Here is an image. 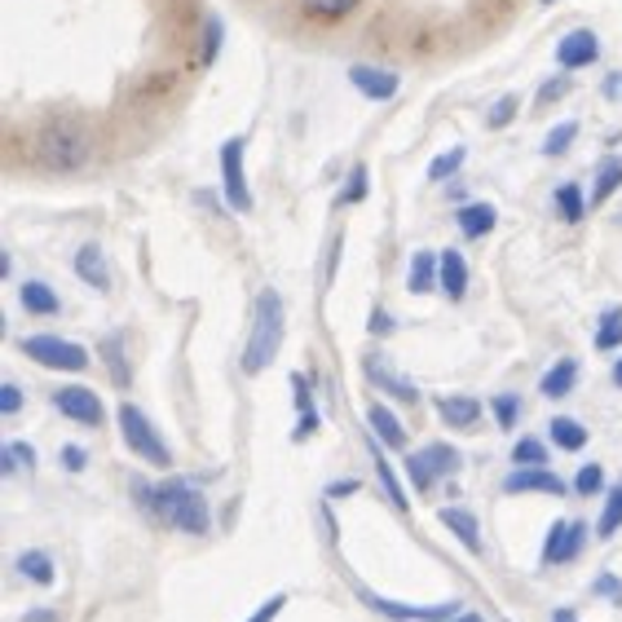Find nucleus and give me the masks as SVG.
Segmentation results:
<instances>
[{"mask_svg":"<svg viewBox=\"0 0 622 622\" xmlns=\"http://www.w3.org/2000/svg\"><path fill=\"white\" fill-rule=\"evenodd\" d=\"M288 335V305L274 288H261L252 301V322H248V344H243V371L261 375L266 366H274L279 349Z\"/></svg>","mask_w":622,"mask_h":622,"instance_id":"f257e3e1","label":"nucleus"},{"mask_svg":"<svg viewBox=\"0 0 622 622\" xmlns=\"http://www.w3.org/2000/svg\"><path fill=\"white\" fill-rule=\"evenodd\" d=\"M89 128L80 120H44L35 133V159L53 173H75L89 164Z\"/></svg>","mask_w":622,"mask_h":622,"instance_id":"f03ea898","label":"nucleus"},{"mask_svg":"<svg viewBox=\"0 0 622 622\" xmlns=\"http://www.w3.org/2000/svg\"><path fill=\"white\" fill-rule=\"evenodd\" d=\"M155 517H164L182 535H208L212 530L208 499L199 495V486L190 477H168V481L155 486Z\"/></svg>","mask_w":622,"mask_h":622,"instance_id":"7ed1b4c3","label":"nucleus"},{"mask_svg":"<svg viewBox=\"0 0 622 622\" xmlns=\"http://www.w3.org/2000/svg\"><path fill=\"white\" fill-rule=\"evenodd\" d=\"M120 433H124V446H128L142 464H151V468H173V450H168V442L159 437V428L151 424V415H146L142 406H133V402L120 406Z\"/></svg>","mask_w":622,"mask_h":622,"instance_id":"20e7f679","label":"nucleus"},{"mask_svg":"<svg viewBox=\"0 0 622 622\" xmlns=\"http://www.w3.org/2000/svg\"><path fill=\"white\" fill-rule=\"evenodd\" d=\"M22 353L35 362V366H49V371H71L80 375L89 366V349L75 344V340H62V335H27L22 340Z\"/></svg>","mask_w":622,"mask_h":622,"instance_id":"39448f33","label":"nucleus"},{"mask_svg":"<svg viewBox=\"0 0 622 622\" xmlns=\"http://www.w3.org/2000/svg\"><path fill=\"white\" fill-rule=\"evenodd\" d=\"M459 450L455 446H446V442H433V446H424L419 455H411L406 459V477H411V486L424 495V490H433L442 477H450V473H459Z\"/></svg>","mask_w":622,"mask_h":622,"instance_id":"423d86ee","label":"nucleus"},{"mask_svg":"<svg viewBox=\"0 0 622 622\" xmlns=\"http://www.w3.org/2000/svg\"><path fill=\"white\" fill-rule=\"evenodd\" d=\"M243 151H248L243 137L221 142V190H226L230 212H252V190H248V173H243Z\"/></svg>","mask_w":622,"mask_h":622,"instance_id":"0eeeda50","label":"nucleus"},{"mask_svg":"<svg viewBox=\"0 0 622 622\" xmlns=\"http://www.w3.org/2000/svg\"><path fill=\"white\" fill-rule=\"evenodd\" d=\"M362 601H366L375 614H384V619H393V622H455L459 619V605H455V601H442V605H402V601H384V597H375V592H366V588H362Z\"/></svg>","mask_w":622,"mask_h":622,"instance_id":"6e6552de","label":"nucleus"},{"mask_svg":"<svg viewBox=\"0 0 622 622\" xmlns=\"http://www.w3.org/2000/svg\"><path fill=\"white\" fill-rule=\"evenodd\" d=\"M53 406H58L66 419L84 424V428H97V424H102V397H97L93 388H84V384H62V388L53 393Z\"/></svg>","mask_w":622,"mask_h":622,"instance_id":"1a4fd4ad","label":"nucleus"},{"mask_svg":"<svg viewBox=\"0 0 622 622\" xmlns=\"http://www.w3.org/2000/svg\"><path fill=\"white\" fill-rule=\"evenodd\" d=\"M583 539H588V526L583 521H557L548 530V543H543V566H570L583 557Z\"/></svg>","mask_w":622,"mask_h":622,"instance_id":"9d476101","label":"nucleus"},{"mask_svg":"<svg viewBox=\"0 0 622 622\" xmlns=\"http://www.w3.org/2000/svg\"><path fill=\"white\" fill-rule=\"evenodd\" d=\"M597 58H601V35L588 31V27L566 31L561 44H557V62H561L566 71H583V66H592Z\"/></svg>","mask_w":622,"mask_h":622,"instance_id":"9b49d317","label":"nucleus"},{"mask_svg":"<svg viewBox=\"0 0 622 622\" xmlns=\"http://www.w3.org/2000/svg\"><path fill=\"white\" fill-rule=\"evenodd\" d=\"M570 486L552 468H517L504 477V495H566Z\"/></svg>","mask_w":622,"mask_h":622,"instance_id":"f8f14e48","label":"nucleus"},{"mask_svg":"<svg viewBox=\"0 0 622 622\" xmlns=\"http://www.w3.org/2000/svg\"><path fill=\"white\" fill-rule=\"evenodd\" d=\"M349 84L362 93V97H371V102H388V97H397V75L393 71H380V66H366V62H357V66H349Z\"/></svg>","mask_w":622,"mask_h":622,"instance_id":"ddd939ff","label":"nucleus"},{"mask_svg":"<svg viewBox=\"0 0 622 622\" xmlns=\"http://www.w3.org/2000/svg\"><path fill=\"white\" fill-rule=\"evenodd\" d=\"M71 270H75V279H80L84 288H93V292H111V270H106V252H102V243H80Z\"/></svg>","mask_w":622,"mask_h":622,"instance_id":"4468645a","label":"nucleus"},{"mask_svg":"<svg viewBox=\"0 0 622 622\" xmlns=\"http://www.w3.org/2000/svg\"><path fill=\"white\" fill-rule=\"evenodd\" d=\"M362 371H366V380H371V384H375L380 393H388L393 402H419V388H415L411 380H402V375H397V371H393L388 362H380L375 353H371V357L362 362Z\"/></svg>","mask_w":622,"mask_h":622,"instance_id":"2eb2a0df","label":"nucleus"},{"mask_svg":"<svg viewBox=\"0 0 622 622\" xmlns=\"http://www.w3.org/2000/svg\"><path fill=\"white\" fill-rule=\"evenodd\" d=\"M442 283V252H415L411 257V270H406V292L411 297H428L433 288Z\"/></svg>","mask_w":622,"mask_h":622,"instance_id":"dca6fc26","label":"nucleus"},{"mask_svg":"<svg viewBox=\"0 0 622 622\" xmlns=\"http://www.w3.org/2000/svg\"><path fill=\"white\" fill-rule=\"evenodd\" d=\"M366 424H371V433H375L380 446H388V450H402V446H406V424H402L384 402H371V406H366Z\"/></svg>","mask_w":622,"mask_h":622,"instance_id":"f3484780","label":"nucleus"},{"mask_svg":"<svg viewBox=\"0 0 622 622\" xmlns=\"http://www.w3.org/2000/svg\"><path fill=\"white\" fill-rule=\"evenodd\" d=\"M574 388H579V357H561V362H552V371L539 380V393L552 397V402L570 397Z\"/></svg>","mask_w":622,"mask_h":622,"instance_id":"a211bd4d","label":"nucleus"},{"mask_svg":"<svg viewBox=\"0 0 622 622\" xmlns=\"http://www.w3.org/2000/svg\"><path fill=\"white\" fill-rule=\"evenodd\" d=\"M13 570H18V579H27L31 588H53V561H49V552H40V548H27V552H18V561H13Z\"/></svg>","mask_w":622,"mask_h":622,"instance_id":"6ab92c4d","label":"nucleus"},{"mask_svg":"<svg viewBox=\"0 0 622 622\" xmlns=\"http://www.w3.org/2000/svg\"><path fill=\"white\" fill-rule=\"evenodd\" d=\"M292 397H297V411H301V419H297V428H292V442H305L310 433H318V424H322L305 375H292Z\"/></svg>","mask_w":622,"mask_h":622,"instance_id":"aec40b11","label":"nucleus"},{"mask_svg":"<svg viewBox=\"0 0 622 622\" xmlns=\"http://www.w3.org/2000/svg\"><path fill=\"white\" fill-rule=\"evenodd\" d=\"M437 415L450 424V428H473L481 419V402L459 393V397H437Z\"/></svg>","mask_w":622,"mask_h":622,"instance_id":"412c9836","label":"nucleus"},{"mask_svg":"<svg viewBox=\"0 0 622 622\" xmlns=\"http://www.w3.org/2000/svg\"><path fill=\"white\" fill-rule=\"evenodd\" d=\"M371 464H375V477H380V486H384V499H388V504H393V508L406 517V512H411V499H406V490H402L397 473L388 468V459H384V446H380V442L371 446Z\"/></svg>","mask_w":622,"mask_h":622,"instance_id":"4be33fe9","label":"nucleus"},{"mask_svg":"<svg viewBox=\"0 0 622 622\" xmlns=\"http://www.w3.org/2000/svg\"><path fill=\"white\" fill-rule=\"evenodd\" d=\"M442 526H446L468 552H481V526H477V517H473L468 508H442Z\"/></svg>","mask_w":622,"mask_h":622,"instance_id":"5701e85b","label":"nucleus"},{"mask_svg":"<svg viewBox=\"0 0 622 622\" xmlns=\"http://www.w3.org/2000/svg\"><path fill=\"white\" fill-rule=\"evenodd\" d=\"M18 301H22V310H27V313H40V318H53V313L62 310L58 292H53L49 283H40V279H27V283L18 288Z\"/></svg>","mask_w":622,"mask_h":622,"instance_id":"b1692460","label":"nucleus"},{"mask_svg":"<svg viewBox=\"0 0 622 622\" xmlns=\"http://www.w3.org/2000/svg\"><path fill=\"white\" fill-rule=\"evenodd\" d=\"M442 292H446V301H464V292H468V261L455 248L442 252Z\"/></svg>","mask_w":622,"mask_h":622,"instance_id":"393cba45","label":"nucleus"},{"mask_svg":"<svg viewBox=\"0 0 622 622\" xmlns=\"http://www.w3.org/2000/svg\"><path fill=\"white\" fill-rule=\"evenodd\" d=\"M495 221H499L495 204H464V208H459V230H464L468 239H486V235L495 230Z\"/></svg>","mask_w":622,"mask_h":622,"instance_id":"a878e982","label":"nucleus"},{"mask_svg":"<svg viewBox=\"0 0 622 622\" xmlns=\"http://www.w3.org/2000/svg\"><path fill=\"white\" fill-rule=\"evenodd\" d=\"M102 362H106V371H111V380H115L120 388L133 384V366H128V353H124V335H106V340H102Z\"/></svg>","mask_w":622,"mask_h":622,"instance_id":"bb28decb","label":"nucleus"},{"mask_svg":"<svg viewBox=\"0 0 622 622\" xmlns=\"http://www.w3.org/2000/svg\"><path fill=\"white\" fill-rule=\"evenodd\" d=\"M619 190H622V155H610V159H601V168H597L592 204H605V199H614Z\"/></svg>","mask_w":622,"mask_h":622,"instance_id":"cd10ccee","label":"nucleus"},{"mask_svg":"<svg viewBox=\"0 0 622 622\" xmlns=\"http://www.w3.org/2000/svg\"><path fill=\"white\" fill-rule=\"evenodd\" d=\"M557 212L566 217V226H579V221H583V212H588V199H583V190H579L574 182L557 186Z\"/></svg>","mask_w":622,"mask_h":622,"instance_id":"c85d7f7f","label":"nucleus"},{"mask_svg":"<svg viewBox=\"0 0 622 622\" xmlns=\"http://www.w3.org/2000/svg\"><path fill=\"white\" fill-rule=\"evenodd\" d=\"M548 433H552V442H557L561 450H583V446H588V428H583L579 419H566V415H557Z\"/></svg>","mask_w":622,"mask_h":622,"instance_id":"c756f323","label":"nucleus"},{"mask_svg":"<svg viewBox=\"0 0 622 622\" xmlns=\"http://www.w3.org/2000/svg\"><path fill=\"white\" fill-rule=\"evenodd\" d=\"M574 142H579V120H561V124L543 137V155H548V159H561Z\"/></svg>","mask_w":622,"mask_h":622,"instance_id":"7c9ffc66","label":"nucleus"},{"mask_svg":"<svg viewBox=\"0 0 622 622\" xmlns=\"http://www.w3.org/2000/svg\"><path fill=\"white\" fill-rule=\"evenodd\" d=\"M619 344H622V310L610 305V310L601 313V322H597V349L610 353V349H619Z\"/></svg>","mask_w":622,"mask_h":622,"instance_id":"2f4dec72","label":"nucleus"},{"mask_svg":"<svg viewBox=\"0 0 622 622\" xmlns=\"http://www.w3.org/2000/svg\"><path fill=\"white\" fill-rule=\"evenodd\" d=\"M366 190H371V168L366 164H353V173L344 177V190H340V208H349V204H362L366 199Z\"/></svg>","mask_w":622,"mask_h":622,"instance_id":"473e14b6","label":"nucleus"},{"mask_svg":"<svg viewBox=\"0 0 622 622\" xmlns=\"http://www.w3.org/2000/svg\"><path fill=\"white\" fill-rule=\"evenodd\" d=\"M619 530H622V486H614V490L605 495V508H601L597 535H601V539H614Z\"/></svg>","mask_w":622,"mask_h":622,"instance_id":"72a5a7b5","label":"nucleus"},{"mask_svg":"<svg viewBox=\"0 0 622 622\" xmlns=\"http://www.w3.org/2000/svg\"><path fill=\"white\" fill-rule=\"evenodd\" d=\"M464 159H468V151H464V146H450V151H442V155L428 164V182H450V177L464 168Z\"/></svg>","mask_w":622,"mask_h":622,"instance_id":"f704fd0d","label":"nucleus"},{"mask_svg":"<svg viewBox=\"0 0 622 622\" xmlns=\"http://www.w3.org/2000/svg\"><path fill=\"white\" fill-rule=\"evenodd\" d=\"M512 459H517V468H548V446L539 437H521L512 446Z\"/></svg>","mask_w":622,"mask_h":622,"instance_id":"c9c22d12","label":"nucleus"},{"mask_svg":"<svg viewBox=\"0 0 622 622\" xmlns=\"http://www.w3.org/2000/svg\"><path fill=\"white\" fill-rule=\"evenodd\" d=\"M490 411H495V424H499V428H517V419H521V397H517V393H499V397L490 402Z\"/></svg>","mask_w":622,"mask_h":622,"instance_id":"e433bc0d","label":"nucleus"},{"mask_svg":"<svg viewBox=\"0 0 622 622\" xmlns=\"http://www.w3.org/2000/svg\"><path fill=\"white\" fill-rule=\"evenodd\" d=\"M601 486H605V468L601 464H583L579 477H574V495L592 499V495H601Z\"/></svg>","mask_w":622,"mask_h":622,"instance_id":"4c0bfd02","label":"nucleus"},{"mask_svg":"<svg viewBox=\"0 0 622 622\" xmlns=\"http://www.w3.org/2000/svg\"><path fill=\"white\" fill-rule=\"evenodd\" d=\"M517 111H521V97H517V93H504V97L490 106V120H486V124H490V128H508V124L517 120Z\"/></svg>","mask_w":622,"mask_h":622,"instance_id":"58836bf2","label":"nucleus"},{"mask_svg":"<svg viewBox=\"0 0 622 622\" xmlns=\"http://www.w3.org/2000/svg\"><path fill=\"white\" fill-rule=\"evenodd\" d=\"M301 4L318 18H344V13H353L357 0H301Z\"/></svg>","mask_w":622,"mask_h":622,"instance_id":"ea45409f","label":"nucleus"},{"mask_svg":"<svg viewBox=\"0 0 622 622\" xmlns=\"http://www.w3.org/2000/svg\"><path fill=\"white\" fill-rule=\"evenodd\" d=\"M221 35H226L221 18H208V22H204V62H217V53H221Z\"/></svg>","mask_w":622,"mask_h":622,"instance_id":"a19ab883","label":"nucleus"},{"mask_svg":"<svg viewBox=\"0 0 622 622\" xmlns=\"http://www.w3.org/2000/svg\"><path fill=\"white\" fill-rule=\"evenodd\" d=\"M592 588H597V597H605L610 605H622V579L619 574H597V583H592Z\"/></svg>","mask_w":622,"mask_h":622,"instance_id":"79ce46f5","label":"nucleus"},{"mask_svg":"<svg viewBox=\"0 0 622 622\" xmlns=\"http://www.w3.org/2000/svg\"><path fill=\"white\" fill-rule=\"evenodd\" d=\"M18 411H22V388L13 380H4L0 384V415H18Z\"/></svg>","mask_w":622,"mask_h":622,"instance_id":"37998d69","label":"nucleus"},{"mask_svg":"<svg viewBox=\"0 0 622 622\" xmlns=\"http://www.w3.org/2000/svg\"><path fill=\"white\" fill-rule=\"evenodd\" d=\"M283 610H288V592H279V597H270V601H266V605H261V610H257V614H252V619H248V622H274V619H279V614H283Z\"/></svg>","mask_w":622,"mask_h":622,"instance_id":"c03bdc74","label":"nucleus"},{"mask_svg":"<svg viewBox=\"0 0 622 622\" xmlns=\"http://www.w3.org/2000/svg\"><path fill=\"white\" fill-rule=\"evenodd\" d=\"M4 455L18 464V468H35V450L27 442H4Z\"/></svg>","mask_w":622,"mask_h":622,"instance_id":"a18cd8bd","label":"nucleus"},{"mask_svg":"<svg viewBox=\"0 0 622 622\" xmlns=\"http://www.w3.org/2000/svg\"><path fill=\"white\" fill-rule=\"evenodd\" d=\"M58 464H62L66 473H84V468H89V455H84L80 446H62V455H58Z\"/></svg>","mask_w":622,"mask_h":622,"instance_id":"49530a36","label":"nucleus"},{"mask_svg":"<svg viewBox=\"0 0 622 622\" xmlns=\"http://www.w3.org/2000/svg\"><path fill=\"white\" fill-rule=\"evenodd\" d=\"M570 89H574V84H570V80H561V75H557V80H543V89H539V102L548 106V102H557V97H566Z\"/></svg>","mask_w":622,"mask_h":622,"instance_id":"de8ad7c7","label":"nucleus"},{"mask_svg":"<svg viewBox=\"0 0 622 622\" xmlns=\"http://www.w3.org/2000/svg\"><path fill=\"white\" fill-rule=\"evenodd\" d=\"M357 486H362L357 477H340L335 486H326V499H344V495H357Z\"/></svg>","mask_w":622,"mask_h":622,"instance_id":"09e8293b","label":"nucleus"},{"mask_svg":"<svg viewBox=\"0 0 622 622\" xmlns=\"http://www.w3.org/2000/svg\"><path fill=\"white\" fill-rule=\"evenodd\" d=\"M371 331H375V335L393 331V318H388V313H371Z\"/></svg>","mask_w":622,"mask_h":622,"instance_id":"8fccbe9b","label":"nucleus"},{"mask_svg":"<svg viewBox=\"0 0 622 622\" xmlns=\"http://www.w3.org/2000/svg\"><path fill=\"white\" fill-rule=\"evenodd\" d=\"M22 622H58L53 610H31V614H22Z\"/></svg>","mask_w":622,"mask_h":622,"instance_id":"3c124183","label":"nucleus"},{"mask_svg":"<svg viewBox=\"0 0 622 622\" xmlns=\"http://www.w3.org/2000/svg\"><path fill=\"white\" fill-rule=\"evenodd\" d=\"M610 375H614V384H619V388H622V357H619V362H614V371H610Z\"/></svg>","mask_w":622,"mask_h":622,"instance_id":"603ef678","label":"nucleus"},{"mask_svg":"<svg viewBox=\"0 0 622 622\" xmlns=\"http://www.w3.org/2000/svg\"><path fill=\"white\" fill-rule=\"evenodd\" d=\"M455 622H486V619H481V614H459Z\"/></svg>","mask_w":622,"mask_h":622,"instance_id":"864d4df0","label":"nucleus"},{"mask_svg":"<svg viewBox=\"0 0 622 622\" xmlns=\"http://www.w3.org/2000/svg\"><path fill=\"white\" fill-rule=\"evenodd\" d=\"M543 4H552V0H543Z\"/></svg>","mask_w":622,"mask_h":622,"instance_id":"5fc2aeb1","label":"nucleus"}]
</instances>
